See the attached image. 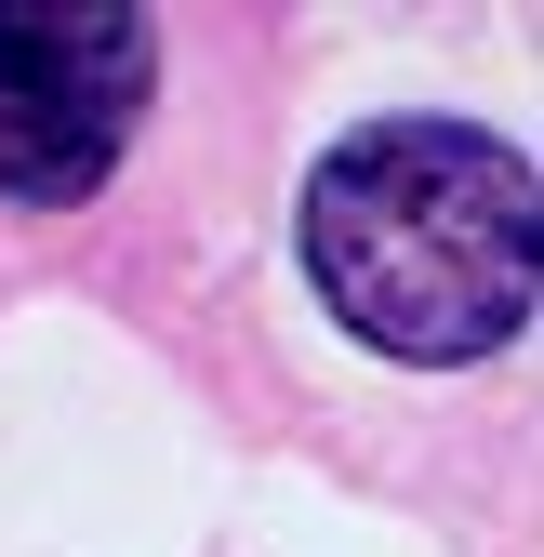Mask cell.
<instances>
[{
	"instance_id": "obj_1",
	"label": "cell",
	"mask_w": 544,
	"mask_h": 557,
	"mask_svg": "<svg viewBox=\"0 0 544 557\" xmlns=\"http://www.w3.org/2000/svg\"><path fill=\"white\" fill-rule=\"evenodd\" d=\"M306 265L359 345L465 372L531 319V160L479 120H372L306 186Z\"/></svg>"
},
{
	"instance_id": "obj_2",
	"label": "cell",
	"mask_w": 544,
	"mask_h": 557,
	"mask_svg": "<svg viewBox=\"0 0 544 557\" xmlns=\"http://www.w3.org/2000/svg\"><path fill=\"white\" fill-rule=\"evenodd\" d=\"M160 40L133 0H0V199H94L147 120Z\"/></svg>"
}]
</instances>
